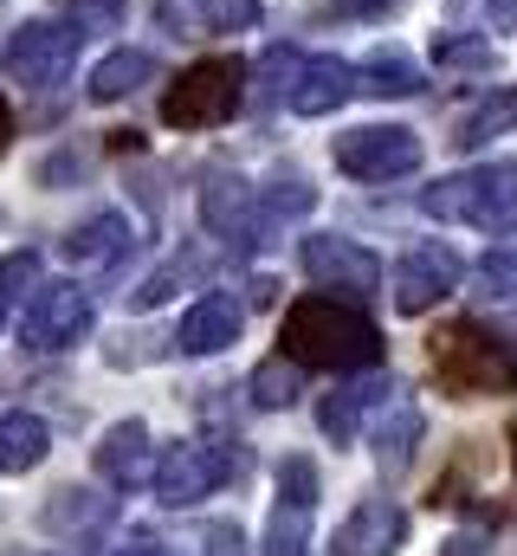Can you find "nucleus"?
Instances as JSON below:
<instances>
[{
    "mask_svg": "<svg viewBox=\"0 0 517 556\" xmlns=\"http://www.w3.org/2000/svg\"><path fill=\"white\" fill-rule=\"evenodd\" d=\"M104 556H162V544H149V538H142V531H136V538H124V544H117V551H104Z\"/></svg>",
    "mask_w": 517,
    "mask_h": 556,
    "instance_id": "38",
    "label": "nucleus"
},
{
    "mask_svg": "<svg viewBox=\"0 0 517 556\" xmlns=\"http://www.w3.org/2000/svg\"><path fill=\"white\" fill-rule=\"evenodd\" d=\"M433 65L440 72H499V46L492 39H479V33H440V46H433Z\"/></svg>",
    "mask_w": 517,
    "mask_h": 556,
    "instance_id": "28",
    "label": "nucleus"
},
{
    "mask_svg": "<svg viewBox=\"0 0 517 556\" xmlns=\"http://www.w3.org/2000/svg\"><path fill=\"white\" fill-rule=\"evenodd\" d=\"M311 551V505H272L265 518V538H258V556H304Z\"/></svg>",
    "mask_w": 517,
    "mask_h": 556,
    "instance_id": "27",
    "label": "nucleus"
},
{
    "mask_svg": "<svg viewBox=\"0 0 517 556\" xmlns=\"http://www.w3.org/2000/svg\"><path fill=\"white\" fill-rule=\"evenodd\" d=\"M350 98H356V65H350V59H337V52H311V59L298 65L291 111H304V117H330V111H343Z\"/></svg>",
    "mask_w": 517,
    "mask_h": 556,
    "instance_id": "17",
    "label": "nucleus"
},
{
    "mask_svg": "<svg viewBox=\"0 0 517 556\" xmlns=\"http://www.w3.org/2000/svg\"><path fill=\"white\" fill-rule=\"evenodd\" d=\"M149 356H162V337L149 343L142 330H124V337L104 343V363H111V369H136V363H149Z\"/></svg>",
    "mask_w": 517,
    "mask_h": 556,
    "instance_id": "34",
    "label": "nucleus"
},
{
    "mask_svg": "<svg viewBox=\"0 0 517 556\" xmlns=\"http://www.w3.org/2000/svg\"><path fill=\"white\" fill-rule=\"evenodd\" d=\"M459 278H466V260L446 247V240H414L401 260H394V311L401 317H420V311H433L446 291H459Z\"/></svg>",
    "mask_w": 517,
    "mask_h": 556,
    "instance_id": "9",
    "label": "nucleus"
},
{
    "mask_svg": "<svg viewBox=\"0 0 517 556\" xmlns=\"http://www.w3.org/2000/svg\"><path fill=\"white\" fill-rule=\"evenodd\" d=\"M0 330H7V304H0Z\"/></svg>",
    "mask_w": 517,
    "mask_h": 556,
    "instance_id": "42",
    "label": "nucleus"
},
{
    "mask_svg": "<svg viewBox=\"0 0 517 556\" xmlns=\"http://www.w3.org/2000/svg\"><path fill=\"white\" fill-rule=\"evenodd\" d=\"M129 247H136V227H129L117 207H104V214H91V220H78L65 233V260L72 266H117Z\"/></svg>",
    "mask_w": 517,
    "mask_h": 556,
    "instance_id": "19",
    "label": "nucleus"
},
{
    "mask_svg": "<svg viewBox=\"0 0 517 556\" xmlns=\"http://www.w3.org/2000/svg\"><path fill=\"white\" fill-rule=\"evenodd\" d=\"M414 91H427V65L401 46H382L356 65V98H414Z\"/></svg>",
    "mask_w": 517,
    "mask_h": 556,
    "instance_id": "20",
    "label": "nucleus"
},
{
    "mask_svg": "<svg viewBox=\"0 0 517 556\" xmlns=\"http://www.w3.org/2000/svg\"><path fill=\"white\" fill-rule=\"evenodd\" d=\"M240 472L234 446H201V440H155V466H149V492L162 505H194L214 498L227 479Z\"/></svg>",
    "mask_w": 517,
    "mask_h": 556,
    "instance_id": "7",
    "label": "nucleus"
},
{
    "mask_svg": "<svg viewBox=\"0 0 517 556\" xmlns=\"http://www.w3.org/2000/svg\"><path fill=\"white\" fill-rule=\"evenodd\" d=\"M298 260H304L311 285H324V291H350V298H369V291L382 285V260H376L363 240H350V233H304Z\"/></svg>",
    "mask_w": 517,
    "mask_h": 556,
    "instance_id": "11",
    "label": "nucleus"
},
{
    "mask_svg": "<svg viewBox=\"0 0 517 556\" xmlns=\"http://www.w3.org/2000/svg\"><path fill=\"white\" fill-rule=\"evenodd\" d=\"M91 466H98V479H104L111 492H136V485H149L155 433H149L142 420H117V427H104V440L91 446Z\"/></svg>",
    "mask_w": 517,
    "mask_h": 556,
    "instance_id": "15",
    "label": "nucleus"
},
{
    "mask_svg": "<svg viewBox=\"0 0 517 556\" xmlns=\"http://www.w3.org/2000/svg\"><path fill=\"white\" fill-rule=\"evenodd\" d=\"M52 453V427L39 415H0V472H33Z\"/></svg>",
    "mask_w": 517,
    "mask_h": 556,
    "instance_id": "25",
    "label": "nucleus"
},
{
    "mask_svg": "<svg viewBox=\"0 0 517 556\" xmlns=\"http://www.w3.org/2000/svg\"><path fill=\"white\" fill-rule=\"evenodd\" d=\"M433 376L466 395H512L517 389V343L492 337L486 324H446L433 337Z\"/></svg>",
    "mask_w": 517,
    "mask_h": 556,
    "instance_id": "3",
    "label": "nucleus"
},
{
    "mask_svg": "<svg viewBox=\"0 0 517 556\" xmlns=\"http://www.w3.org/2000/svg\"><path fill=\"white\" fill-rule=\"evenodd\" d=\"M201 227L227 247H265V214H258V188L234 168H214L201 181Z\"/></svg>",
    "mask_w": 517,
    "mask_h": 556,
    "instance_id": "10",
    "label": "nucleus"
},
{
    "mask_svg": "<svg viewBox=\"0 0 517 556\" xmlns=\"http://www.w3.org/2000/svg\"><path fill=\"white\" fill-rule=\"evenodd\" d=\"M240 104H247V59L214 52V59H194L162 91V124L168 130H220L227 117H240Z\"/></svg>",
    "mask_w": 517,
    "mask_h": 556,
    "instance_id": "4",
    "label": "nucleus"
},
{
    "mask_svg": "<svg viewBox=\"0 0 517 556\" xmlns=\"http://www.w3.org/2000/svg\"><path fill=\"white\" fill-rule=\"evenodd\" d=\"M247 389H253V395H247L253 408H272V415H278V408H291V402L304 395V369H298L291 356H272V363H258L253 369Z\"/></svg>",
    "mask_w": 517,
    "mask_h": 556,
    "instance_id": "26",
    "label": "nucleus"
},
{
    "mask_svg": "<svg viewBox=\"0 0 517 556\" xmlns=\"http://www.w3.org/2000/svg\"><path fill=\"white\" fill-rule=\"evenodd\" d=\"M72 20H78L85 33H91V26H117V20H124V0H78Z\"/></svg>",
    "mask_w": 517,
    "mask_h": 556,
    "instance_id": "36",
    "label": "nucleus"
},
{
    "mask_svg": "<svg viewBox=\"0 0 517 556\" xmlns=\"http://www.w3.org/2000/svg\"><path fill=\"white\" fill-rule=\"evenodd\" d=\"M330 155L350 181H401L420 168V137L407 124H363V130H343Z\"/></svg>",
    "mask_w": 517,
    "mask_h": 556,
    "instance_id": "8",
    "label": "nucleus"
},
{
    "mask_svg": "<svg viewBox=\"0 0 517 556\" xmlns=\"http://www.w3.org/2000/svg\"><path fill=\"white\" fill-rule=\"evenodd\" d=\"M401 0H317L311 7V26H376V20H394Z\"/></svg>",
    "mask_w": 517,
    "mask_h": 556,
    "instance_id": "31",
    "label": "nucleus"
},
{
    "mask_svg": "<svg viewBox=\"0 0 517 556\" xmlns=\"http://www.w3.org/2000/svg\"><path fill=\"white\" fill-rule=\"evenodd\" d=\"M278 343H285V356H291L298 369H330V376H356V369H376V363H382V330H376V317H369L363 304H350V298H330V291L298 298V304L285 311Z\"/></svg>",
    "mask_w": 517,
    "mask_h": 556,
    "instance_id": "1",
    "label": "nucleus"
},
{
    "mask_svg": "<svg viewBox=\"0 0 517 556\" xmlns=\"http://www.w3.org/2000/svg\"><path fill=\"white\" fill-rule=\"evenodd\" d=\"M440 556H486V531H453L440 544Z\"/></svg>",
    "mask_w": 517,
    "mask_h": 556,
    "instance_id": "37",
    "label": "nucleus"
},
{
    "mask_svg": "<svg viewBox=\"0 0 517 556\" xmlns=\"http://www.w3.org/2000/svg\"><path fill=\"white\" fill-rule=\"evenodd\" d=\"M278 498H285V505H311V511H317V466H311L304 453L278 459Z\"/></svg>",
    "mask_w": 517,
    "mask_h": 556,
    "instance_id": "32",
    "label": "nucleus"
},
{
    "mask_svg": "<svg viewBox=\"0 0 517 556\" xmlns=\"http://www.w3.org/2000/svg\"><path fill=\"white\" fill-rule=\"evenodd\" d=\"M155 78V59L142 52V46H117V52H104L98 65H91V104H124V98H136L142 85Z\"/></svg>",
    "mask_w": 517,
    "mask_h": 556,
    "instance_id": "21",
    "label": "nucleus"
},
{
    "mask_svg": "<svg viewBox=\"0 0 517 556\" xmlns=\"http://www.w3.org/2000/svg\"><path fill=\"white\" fill-rule=\"evenodd\" d=\"M472 291L479 298H517V240L486 247V260L472 266Z\"/></svg>",
    "mask_w": 517,
    "mask_h": 556,
    "instance_id": "30",
    "label": "nucleus"
},
{
    "mask_svg": "<svg viewBox=\"0 0 517 556\" xmlns=\"http://www.w3.org/2000/svg\"><path fill=\"white\" fill-rule=\"evenodd\" d=\"M7 149H13V104L0 98V155H7Z\"/></svg>",
    "mask_w": 517,
    "mask_h": 556,
    "instance_id": "39",
    "label": "nucleus"
},
{
    "mask_svg": "<svg viewBox=\"0 0 517 556\" xmlns=\"http://www.w3.org/2000/svg\"><path fill=\"white\" fill-rule=\"evenodd\" d=\"M298 65H304V52H298V46H272V52L258 59V111H272V104H291Z\"/></svg>",
    "mask_w": 517,
    "mask_h": 556,
    "instance_id": "29",
    "label": "nucleus"
},
{
    "mask_svg": "<svg viewBox=\"0 0 517 556\" xmlns=\"http://www.w3.org/2000/svg\"><path fill=\"white\" fill-rule=\"evenodd\" d=\"M388 402H394V382H388L382 363H376V369H356V382H343L337 395H324L317 402V420H324V433L337 446H350V440H363V427L382 415Z\"/></svg>",
    "mask_w": 517,
    "mask_h": 556,
    "instance_id": "14",
    "label": "nucleus"
},
{
    "mask_svg": "<svg viewBox=\"0 0 517 556\" xmlns=\"http://www.w3.org/2000/svg\"><path fill=\"white\" fill-rule=\"evenodd\" d=\"M512 466H517V420H512Z\"/></svg>",
    "mask_w": 517,
    "mask_h": 556,
    "instance_id": "41",
    "label": "nucleus"
},
{
    "mask_svg": "<svg viewBox=\"0 0 517 556\" xmlns=\"http://www.w3.org/2000/svg\"><path fill=\"white\" fill-rule=\"evenodd\" d=\"M39 278H46L39 253H7V260H0V304H7V298H26Z\"/></svg>",
    "mask_w": 517,
    "mask_h": 556,
    "instance_id": "33",
    "label": "nucleus"
},
{
    "mask_svg": "<svg viewBox=\"0 0 517 556\" xmlns=\"http://www.w3.org/2000/svg\"><path fill=\"white\" fill-rule=\"evenodd\" d=\"M91 291L78 278H39L26 291V317H20V343L33 356H65L91 337Z\"/></svg>",
    "mask_w": 517,
    "mask_h": 556,
    "instance_id": "5",
    "label": "nucleus"
},
{
    "mask_svg": "<svg viewBox=\"0 0 517 556\" xmlns=\"http://www.w3.org/2000/svg\"><path fill=\"white\" fill-rule=\"evenodd\" d=\"M420 433H427V415H420L414 402H388L382 415L369 420V453H376L382 479H401V472L414 466V446H420Z\"/></svg>",
    "mask_w": 517,
    "mask_h": 556,
    "instance_id": "18",
    "label": "nucleus"
},
{
    "mask_svg": "<svg viewBox=\"0 0 517 556\" xmlns=\"http://www.w3.org/2000/svg\"><path fill=\"white\" fill-rule=\"evenodd\" d=\"M78 46H85V26H78L72 13H59V20H26V26L0 46V65H7L13 85L52 91V85L78 65Z\"/></svg>",
    "mask_w": 517,
    "mask_h": 556,
    "instance_id": "6",
    "label": "nucleus"
},
{
    "mask_svg": "<svg viewBox=\"0 0 517 556\" xmlns=\"http://www.w3.org/2000/svg\"><path fill=\"white\" fill-rule=\"evenodd\" d=\"M420 214L446 220V227H479V233L517 227V155H486V162H472L459 175L427 181Z\"/></svg>",
    "mask_w": 517,
    "mask_h": 556,
    "instance_id": "2",
    "label": "nucleus"
},
{
    "mask_svg": "<svg viewBox=\"0 0 517 556\" xmlns=\"http://www.w3.org/2000/svg\"><path fill=\"white\" fill-rule=\"evenodd\" d=\"M258 188V214H265V227L278 233V227H298L311 207H317V181L311 175H298V168H272Z\"/></svg>",
    "mask_w": 517,
    "mask_h": 556,
    "instance_id": "23",
    "label": "nucleus"
},
{
    "mask_svg": "<svg viewBox=\"0 0 517 556\" xmlns=\"http://www.w3.org/2000/svg\"><path fill=\"white\" fill-rule=\"evenodd\" d=\"M505 343H517V311H512V324H505Z\"/></svg>",
    "mask_w": 517,
    "mask_h": 556,
    "instance_id": "40",
    "label": "nucleus"
},
{
    "mask_svg": "<svg viewBox=\"0 0 517 556\" xmlns=\"http://www.w3.org/2000/svg\"><path fill=\"white\" fill-rule=\"evenodd\" d=\"M111 525V498H98V492H78V485H65V492H52V505L39 511V531H52V538H98Z\"/></svg>",
    "mask_w": 517,
    "mask_h": 556,
    "instance_id": "22",
    "label": "nucleus"
},
{
    "mask_svg": "<svg viewBox=\"0 0 517 556\" xmlns=\"http://www.w3.org/2000/svg\"><path fill=\"white\" fill-rule=\"evenodd\" d=\"M240 324H247V298L234 291H201L188 304V317L175 324V356H220L240 343Z\"/></svg>",
    "mask_w": 517,
    "mask_h": 556,
    "instance_id": "13",
    "label": "nucleus"
},
{
    "mask_svg": "<svg viewBox=\"0 0 517 556\" xmlns=\"http://www.w3.org/2000/svg\"><path fill=\"white\" fill-rule=\"evenodd\" d=\"M168 39H207V33H253L265 0H155L149 7Z\"/></svg>",
    "mask_w": 517,
    "mask_h": 556,
    "instance_id": "12",
    "label": "nucleus"
},
{
    "mask_svg": "<svg viewBox=\"0 0 517 556\" xmlns=\"http://www.w3.org/2000/svg\"><path fill=\"white\" fill-rule=\"evenodd\" d=\"M512 130H517V85H505V91H492L486 104H472L453 124V149L466 155V149H486L492 137H512Z\"/></svg>",
    "mask_w": 517,
    "mask_h": 556,
    "instance_id": "24",
    "label": "nucleus"
},
{
    "mask_svg": "<svg viewBox=\"0 0 517 556\" xmlns=\"http://www.w3.org/2000/svg\"><path fill=\"white\" fill-rule=\"evenodd\" d=\"M401 544H407V511L394 498H363L330 538L337 556H394Z\"/></svg>",
    "mask_w": 517,
    "mask_h": 556,
    "instance_id": "16",
    "label": "nucleus"
},
{
    "mask_svg": "<svg viewBox=\"0 0 517 556\" xmlns=\"http://www.w3.org/2000/svg\"><path fill=\"white\" fill-rule=\"evenodd\" d=\"M175 285H181V266H168V273H149L136 291H129V304H136V311H155V304H168V298H175Z\"/></svg>",
    "mask_w": 517,
    "mask_h": 556,
    "instance_id": "35",
    "label": "nucleus"
}]
</instances>
